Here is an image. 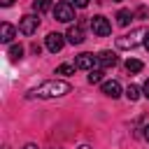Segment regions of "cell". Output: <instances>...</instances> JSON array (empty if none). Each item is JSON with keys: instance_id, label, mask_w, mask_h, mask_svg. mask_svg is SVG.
<instances>
[{"instance_id": "cell-22", "label": "cell", "mask_w": 149, "mask_h": 149, "mask_svg": "<svg viewBox=\"0 0 149 149\" xmlns=\"http://www.w3.org/2000/svg\"><path fill=\"white\" fill-rule=\"evenodd\" d=\"M0 5L2 7H9V5H14V0H0Z\"/></svg>"}, {"instance_id": "cell-15", "label": "cell", "mask_w": 149, "mask_h": 149, "mask_svg": "<svg viewBox=\"0 0 149 149\" xmlns=\"http://www.w3.org/2000/svg\"><path fill=\"white\" fill-rule=\"evenodd\" d=\"M33 9H35L37 14H42V12L51 9V0H33Z\"/></svg>"}, {"instance_id": "cell-12", "label": "cell", "mask_w": 149, "mask_h": 149, "mask_svg": "<svg viewBox=\"0 0 149 149\" xmlns=\"http://www.w3.org/2000/svg\"><path fill=\"white\" fill-rule=\"evenodd\" d=\"M130 21H133V12L130 9H119L116 12V23L119 26H128Z\"/></svg>"}, {"instance_id": "cell-11", "label": "cell", "mask_w": 149, "mask_h": 149, "mask_svg": "<svg viewBox=\"0 0 149 149\" xmlns=\"http://www.w3.org/2000/svg\"><path fill=\"white\" fill-rule=\"evenodd\" d=\"M14 35H16V28H14L12 23H7V21H5V23L0 26V40H2L5 44H9V42L14 40Z\"/></svg>"}, {"instance_id": "cell-14", "label": "cell", "mask_w": 149, "mask_h": 149, "mask_svg": "<svg viewBox=\"0 0 149 149\" xmlns=\"http://www.w3.org/2000/svg\"><path fill=\"white\" fill-rule=\"evenodd\" d=\"M74 70H77V65L74 63H63V65H58L56 68V74H74Z\"/></svg>"}, {"instance_id": "cell-23", "label": "cell", "mask_w": 149, "mask_h": 149, "mask_svg": "<svg viewBox=\"0 0 149 149\" xmlns=\"http://www.w3.org/2000/svg\"><path fill=\"white\" fill-rule=\"evenodd\" d=\"M144 140H147V142H149V123H147V126H144Z\"/></svg>"}, {"instance_id": "cell-21", "label": "cell", "mask_w": 149, "mask_h": 149, "mask_svg": "<svg viewBox=\"0 0 149 149\" xmlns=\"http://www.w3.org/2000/svg\"><path fill=\"white\" fill-rule=\"evenodd\" d=\"M142 42H144V47H147V51H149V30L144 33V40H142Z\"/></svg>"}, {"instance_id": "cell-17", "label": "cell", "mask_w": 149, "mask_h": 149, "mask_svg": "<svg viewBox=\"0 0 149 149\" xmlns=\"http://www.w3.org/2000/svg\"><path fill=\"white\" fill-rule=\"evenodd\" d=\"M126 98H128V100H137V98H140V88H137L135 84H130V86L126 88Z\"/></svg>"}, {"instance_id": "cell-9", "label": "cell", "mask_w": 149, "mask_h": 149, "mask_svg": "<svg viewBox=\"0 0 149 149\" xmlns=\"http://www.w3.org/2000/svg\"><path fill=\"white\" fill-rule=\"evenodd\" d=\"M116 61H119V58H116L114 51H100V54H98V65H100V68H114Z\"/></svg>"}, {"instance_id": "cell-4", "label": "cell", "mask_w": 149, "mask_h": 149, "mask_svg": "<svg viewBox=\"0 0 149 149\" xmlns=\"http://www.w3.org/2000/svg\"><path fill=\"white\" fill-rule=\"evenodd\" d=\"M91 30H93V35H98V37H107V35L112 33V23H109L105 16H93V19H91Z\"/></svg>"}, {"instance_id": "cell-6", "label": "cell", "mask_w": 149, "mask_h": 149, "mask_svg": "<svg viewBox=\"0 0 149 149\" xmlns=\"http://www.w3.org/2000/svg\"><path fill=\"white\" fill-rule=\"evenodd\" d=\"M37 26H40V19H37L35 14H26V16L21 19V23H19V30H21L23 35H33V33L37 30Z\"/></svg>"}, {"instance_id": "cell-10", "label": "cell", "mask_w": 149, "mask_h": 149, "mask_svg": "<svg viewBox=\"0 0 149 149\" xmlns=\"http://www.w3.org/2000/svg\"><path fill=\"white\" fill-rule=\"evenodd\" d=\"M102 93H105L107 98H119V95H121V84L114 81V79H112V81H105V84H102Z\"/></svg>"}, {"instance_id": "cell-5", "label": "cell", "mask_w": 149, "mask_h": 149, "mask_svg": "<svg viewBox=\"0 0 149 149\" xmlns=\"http://www.w3.org/2000/svg\"><path fill=\"white\" fill-rule=\"evenodd\" d=\"M44 44H47V49H49L51 54H58V51L63 49V44H65V35H61V33H49V35L44 37Z\"/></svg>"}, {"instance_id": "cell-8", "label": "cell", "mask_w": 149, "mask_h": 149, "mask_svg": "<svg viewBox=\"0 0 149 149\" xmlns=\"http://www.w3.org/2000/svg\"><path fill=\"white\" fill-rule=\"evenodd\" d=\"M65 40H68L70 44H81V42H84V30H81V26H70L68 33H65Z\"/></svg>"}, {"instance_id": "cell-3", "label": "cell", "mask_w": 149, "mask_h": 149, "mask_svg": "<svg viewBox=\"0 0 149 149\" xmlns=\"http://www.w3.org/2000/svg\"><path fill=\"white\" fill-rule=\"evenodd\" d=\"M144 33H147V30L137 28V30H133V33H128V35H121V37H116V47H119V49H133V47H137V42H140V37H142Z\"/></svg>"}, {"instance_id": "cell-18", "label": "cell", "mask_w": 149, "mask_h": 149, "mask_svg": "<svg viewBox=\"0 0 149 149\" xmlns=\"http://www.w3.org/2000/svg\"><path fill=\"white\" fill-rule=\"evenodd\" d=\"M88 81H91V84L102 81V70H91V72H88Z\"/></svg>"}, {"instance_id": "cell-19", "label": "cell", "mask_w": 149, "mask_h": 149, "mask_svg": "<svg viewBox=\"0 0 149 149\" xmlns=\"http://www.w3.org/2000/svg\"><path fill=\"white\" fill-rule=\"evenodd\" d=\"M88 2H91V0H72V5H74V7H86Z\"/></svg>"}, {"instance_id": "cell-24", "label": "cell", "mask_w": 149, "mask_h": 149, "mask_svg": "<svg viewBox=\"0 0 149 149\" xmlns=\"http://www.w3.org/2000/svg\"><path fill=\"white\" fill-rule=\"evenodd\" d=\"M26 149H37V147L35 144H26Z\"/></svg>"}, {"instance_id": "cell-20", "label": "cell", "mask_w": 149, "mask_h": 149, "mask_svg": "<svg viewBox=\"0 0 149 149\" xmlns=\"http://www.w3.org/2000/svg\"><path fill=\"white\" fill-rule=\"evenodd\" d=\"M142 93H144V98H149V79L144 81V86H142Z\"/></svg>"}, {"instance_id": "cell-13", "label": "cell", "mask_w": 149, "mask_h": 149, "mask_svg": "<svg viewBox=\"0 0 149 149\" xmlns=\"http://www.w3.org/2000/svg\"><path fill=\"white\" fill-rule=\"evenodd\" d=\"M142 68H144V65H142V61H137V58H128V61H126V70H128V72H133V74H135V72H140Z\"/></svg>"}, {"instance_id": "cell-26", "label": "cell", "mask_w": 149, "mask_h": 149, "mask_svg": "<svg viewBox=\"0 0 149 149\" xmlns=\"http://www.w3.org/2000/svg\"><path fill=\"white\" fill-rule=\"evenodd\" d=\"M112 2H119V0H112Z\"/></svg>"}, {"instance_id": "cell-2", "label": "cell", "mask_w": 149, "mask_h": 149, "mask_svg": "<svg viewBox=\"0 0 149 149\" xmlns=\"http://www.w3.org/2000/svg\"><path fill=\"white\" fill-rule=\"evenodd\" d=\"M54 19L61 21V23H70L74 19V7L70 2H56L54 7Z\"/></svg>"}, {"instance_id": "cell-1", "label": "cell", "mask_w": 149, "mask_h": 149, "mask_svg": "<svg viewBox=\"0 0 149 149\" xmlns=\"http://www.w3.org/2000/svg\"><path fill=\"white\" fill-rule=\"evenodd\" d=\"M65 93H70V84L68 81H63V79H51V81H44V84H40L30 95H35V98H61V95H65Z\"/></svg>"}, {"instance_id": "cell-16", "label": "cell", "mask_w": 149, "mask_h": 149, "mask_svg": "<svg viewBox=\"0 0 149 149\" xmlns=\"http://www.w3.org/2000/svg\"><path fill=\"white\" fill-rule=\"evenodd\" d=\"M21 56H23V47L21 44H12L9 47V58L12 61H21Z\"/></svg>"}, {"instance_id": "cell-25", "label": "cell", "mask_w": 149, "mask_h": 149, "mask_svg": "<svg viewBox=\"0 0 149 149\" xmlns=\"http://www.w3.org/2000/svg\"><path fill=\"white\" fill-rule=\"evenodd\" d=\"M79 149H91V147H88V144H81V147H79Z\"/></svg>"}, {"instance_id": "cell-7", "label": "cell", "mask_w": 149, "mask_h": 149, "mask_svg": "<svg viewBox=\"0 0 149 149\" xmlns=\"http://www.w3.org/2000/svg\"><path fill=\"white\" fill-rule=\"evenodd\" d=\"M74 65L77 68H81V70H93V65H98V56H93V54H79L77 58H74Z\"/></svg>"}]
</instances>
